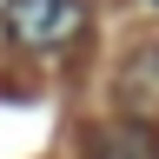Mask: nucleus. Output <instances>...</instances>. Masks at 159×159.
<instances>
[{"mask_svg": "<svg viewBox=\"0 0 159 159\" xmlns=\"http://www.w3.org/2000/svg\"><path fill=\"white\" fill-rule=\"evenodd\" d=\"M86 27V7L80 0H7V33L33 53H53Z\"/></svg>", "mask_w": 159, "mask_h": 159, "instance_id": "obj_1", "label": "nucleus"}, {"mask_svg": "<svg viewBox=\"0 0 159 159\" xmlns=\"http://www.w3.org/2000/svg\"><path fill=\"white\" fill-rule=\"evenodd\" d=\"M113 93H119V106H133V119L159 113V40H152V47H139L126 66H119Z\"/></svg>", "mask_w": 159, "mask_h": 159, "instance_id": "obj_2", "label": "nucleus"}, {"mask_svg": "<svg viewBox=\"0 0 159 159\" xmlns=\"http://www.w3.org/2000/svg\"><path fill=\"white\" fill-rule=\"evenodd\" d=\"M86 159H159V139L146 119H113L106 133H93Z\"/></svg>", "mask_w": 159, "mask_h": 159, "instance_id": "obj_3", "label": "nucleus"}, {"mask_svg": "<svg viewBox=\"0 0 159 159\" xmlns=\"http://www.w3.org/2000/svg\"><path fill=\"white\" fill-rule=\"evenodd\" d=\"M152 7H159V0H152Z\"/></svg>", "mask_w": 159, "mask_h": 159, "instance_id": "obj_4", "label": "nucleus"}]
</instances>
